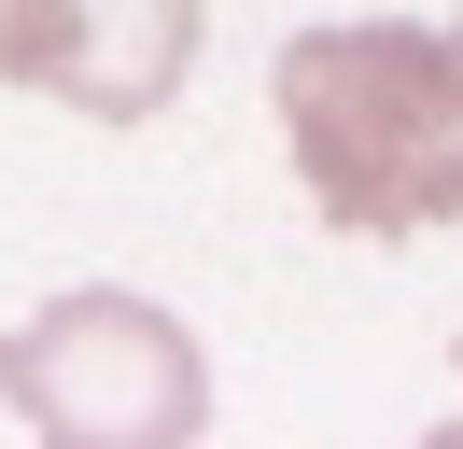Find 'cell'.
<instances>
[{
	"label": "cell",
	"instance_id": "obj_2",
	"mask_svg": "<svg viewBox=\"0 0 463 449\" xmlns=\"http://www.w3.org/2000/svg\"><path fill=\"white\" fill-rule=\"evenodd\" d=\"M0 407L29 421L43 449H197L211 421V351L127 281L43 295L29 323L0 337Z\"/></svg>",
	"mask_w": 463,
	"mask_h": 449
},
{
	"label": "cell",
	"instance_id": "obj_3",
	"mask_svg": "<svg viewBox=\"0 0 463 449\" xmlns=\"http://www.w3.org/2000/svg\"><path fill=\"white\" fill-rule=\"evenodd\" d=\"M183 71H197V0H14L0 28V84H43L99 127L155 112Z\"/></svg>",
	"mask_w": 463,
	"mask_h": 449
},
{
	"label": "cell",
	"instance_id": "obj_4",
	"mask_svg": "<svg viewBox=\"0 0 463 449\" xmlns=\"http://www.w3.org/2000/svg\"><path fill=\"white\" fill-rule=\"evenodd\" d=\"M407 449H463V421H435V435H407Z\"/></svg>",
	"mask_w": 463,
	"mask_h": 449
},
{
	"label": "cell",
	"instance_id": "obj_1",
	"mask_svg": "<svg viewBox=\"0 0 463 449\" xmlns=\"http://www.w3.org/2000/svg\"><path fill=\"white\" fill-rule=\"evenodd\" d=\"M267 99H281V155L337 239L463 224V56H449V28H407V14L295 28Z\"/></svg>",
	"mask_w": 463,
	"mask_h": 449
},
{
	"label": "cell",
	"instance_id": "obj_5",
	"mask_svg": "<svg viewBox=\"0 0 463 449\" xmlns=\"http://www.w3.org/2000/svg\"><path fill=\"white\" fill-rule=\"evenodd\" d=\"M449 56H463V28H449Z\"/></svg>",
	"mask_w": 463,
	"mask_h": 449
}]
</instances>
